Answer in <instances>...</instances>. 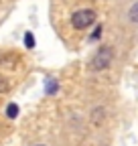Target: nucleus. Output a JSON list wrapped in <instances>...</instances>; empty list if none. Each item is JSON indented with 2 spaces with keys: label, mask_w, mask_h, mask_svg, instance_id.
Segmentation results:
<instances>
[{
  "label": "nucleus",
  "mask_w": 138,
  "mask_h": 146,
  "mask_svg": "<svg viewBox=\"0 0 138 146\" xmlns=\"http://www.w3.org/2000/svg\"><path fill=\"white\" fill-rule=\"evenodd\" d=\"M6 116H8V118H16V116H19V106H16V104H8Z\"/></svg>",
  "instance_id": "obj_3"
},
{
  "label": "nucleus",
  "mask_w": 138,
  "mask_h": 146,
  "mask_svg": "<svg viewBox=\"0 0 138 146\" xmlns=\"http://www.w3.org/2000/svg\"><path fill=\"white\" fill-rule=\"evenodd\" d=\"M37 146H45V144H37Z\"/></svg>",
  "instance_id": "obj_10"
},
{
  "label": "nucleus",
  "mask_w": 138,
  "mask_h": 146,
  "mask_svg": "<svg viewBox=\"0 0 138 146\" xmlns=\"http://www.w3.org/2000/svg\"><path fill=\"white\" fill-rule=\"evenodd\" d=\"M128 16H130V21H132V23H138V2H134V6L130 8Z\"/></svg>",
  "instance_id": "obj_6"
},
{
  "label": "nucleus",
  "mask_w": 138,
  "mask_h": 146,
  "mask_svg": "<svg viewBox=\"0 0 138 146\" xmlns=\"http://www.w3.org/2000/svg\"><path fill=\"white\" fill-rule=\"evenodd\" d=\"M100 36H102V25H98V29H96V33H92V36H90V39H92V41H98V39H100Z\"/></svg>",
  "instance_id": "obj_9"
},
{
  "label": "nucleus",
  "mask_w": 138,
  "mask_h": 146,
  "mask_svg": "<svg viewBox=\"0 0 138 146\" xmlns=\"http://www.w3.org/2000/svg\"><path fill=\"white\" fill-rule=\"evenodd\" d=\"M92 120H94L96 124H100V122L104 120V110H102V108H98V110H96V112H94V116H92Z\"/></svg>",
  "instance_id": "obj_8"
},
{
  "label": "nucleus",
  "mask_w": 138,
  "mask_h": 146,
  "mask_svg": "<svg viewBox=\"0 0 138 146\" xmlns=\"http://www.w3.org/2000/svg\"><path fill=\"white\" fill-rule=\"evenodd\" d=\"M25 45H27V49H34V35L33 33L25 35Z\"/></svg>",
  "instance_id": "obj_5"
},
{
  "label": "nucleus",
  "mask_w": 138,
  "mask_h": 146,
  "mask_svg": "<svg viewBox=\"0 0 138 146\" xmlns=\"http://www.w3.org/2000/svg\"><path fill=\"white\" fill-rule=\"evenodd\" d=\"M112 59H114V51H112V47H100L98 53L94 55V59H92V69H94V71L106 69V67H110Z\"/></svg>",
  "instance_id": "obj_1"
},
{
  "label": "nucleus",
  "mask_w": 138,
  "mask_h": 146,
  "mask_svg": "<svg viewBox=\"0 0 138 146\" xmlns=\"http://www.w3.org/2000/svg\"><path fill=\"white\" fill-rule=\"evenodd\" d=\"M94 21H96V12H94L92 8L77 10V12H73V16H71V25H73V29H77V31L88 29L90 25H94Z\"/></svg>",
  "instance_id": "obj_2"
},
{
  "label": "nucleus",
  "mask_w": 138,
  "mask_h": 146,
  "mask_svg": "<svg viewBox=\"0 0 138 146\" xmlns=\"http://www.w3.org/2000/svg\"><path fill=\"white\" fill-rule=\"evenodd\" d=\"M8 89H10V83H8V79L0 75V94H6Z\"/></svg>",
  "instance_id": "obj_7"
},
{
  "label": "nucleus",
  "mask_w": 138,
  "mask_h": 146,
  "mask_svg": "<svg viewBox=\"0 0 138 146\" xmlns=\"http://www.w3.org/2000/svg\"><path fill=\"white\" fill-rule=\"evenodd\" d=\"M45 91H47L49 96H53L55 91H57V81H55V79H47V89H45Z\"/></svg>",
  "instance_id": "obj_4"
}]
</instances>
